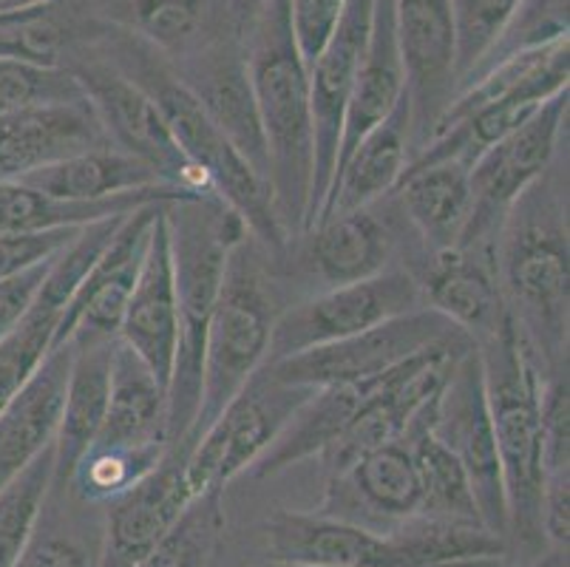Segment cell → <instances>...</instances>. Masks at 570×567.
I'll return each instance as SVG.
<instances>
[{
    "label": "cell",
    "instance_id": "6da1fadb",
    "mask_svg": "<svg viewBox=\"0 0 570 567\" xmlns=\"http://www.w3.org/2000/svg\"><path fill=\"white\" fill-rule=\"evenodd\" d=\"M502 301L542 374L568 369L570 244L562 156L520 196L494 244Z\"/></svg>",
    "mask_w": 570,
    "mask_h": 567
},
{
    "label": "cell",
    "instance_id": "7a4b0ae2",
    "mask_svg": "<svg viewBox=\"0 0 570 567\" xmlns=\"http://www.w3.org/2000/svg\"><path fill=\"white\" fill-rule=\"evenodd\" d=\"M95 49L157 102L183 154L205 174L216 199L242 218L253 242L264 253L282 256L289 236L278 222L269 182L262 179L245 156L233 148L230 139L216 128L174 66L151 46L114 26L102 31Z\"/></svg>",
    "mask_w": 570,
    "mask_h": 567
},
{
    "label": "cell",
    "instance_id": "3957f363",
    "mask_svg": "<svg viewBox=\"0 0 570 567\" xmlns=\"http://www.w3.org/2000/svg\"><path fill=\"white\" fill-rule=\"evenodd\" d=\"M247 77L269 156V190L287 236L307 233L313 194V91L289 29L287 0H267L247 35Z\"/></svg>",
    "mask_w": 570,
    "mask_h": 567
},
{
    "label": "cell",
    "instance_id": "277c9868",
    "mask_svg": "<svg viewBox=\"0 0 570 567\" xmlns=\"http://www.w3.org/2000/svg\"><path fill=\"white\" fill-rule=\"evenodd\" d=\"M179 304V346L168 387V446L188 440L202 398V355L230 253L250 233L219 199L194 196L165 207Z\"/></svg>",
    "mask_w": 570,
    "mask_h": 567
},
{
    "label": "cell",
    "instance_id": "5b68a950",
    "mask_svg": "<svg viewBox=\"0 0 570 567\" xmlns=\"http://www.w3.org/2000/svg\"><path fill=\"white\" fill-rule=\"evenodd\" d=\"M483 366L485 400L502 468L511 554L528 561L548 550L542 539V426H539V372L528 358L514 321H508L489 341L476 343Z\"/></svg>",
    "mask_w": 570,
    "mask_h": 567
},
{
    "label": "cell",
    "instance_id": "8992f818",
    "mask_svg": "<svg viewBox=\"0 0 570 567\" xmlns=\"http://www.w3.org/2000/svg\"><path fill=\"white\" fill-rule=\"evenodd\" d=\"M267 278L258 267L250 236L238 244L227 262L219 301L214 306L202 355V398L188 443L214 423L216 414L230 403L256 369L267 363L269 335L278 319Z\"/></svg>",
    "mask_w": 570,
    "mask_h": 567
},
{
    "label": "cell",
    "instance_id": "52a82bcc",
    "mask_svg": "<svg viewBox=\"0 0 570 567\" xmlns=\"http://www.w3.org/2000/svg\"><path fill=\"white\" fill-rule=\"evenodd\" d=\"M313 392L276 378L267 363L256 369L190 446L185 475L194 493L225 491L247 475Z\"/></svg>",
    "mask_w": 570,
    "mask_h": 567
},
{
    "label": "cell",
    "instance_id": "ba28073f",
    "mask_svg": "<svg viewBox=\"0 0 570 567\" xmlns=\"http://www.w3.org/2000/svg\"><path fill=\"white\" fill-rule=\"evenodd\" d=\"M69 71L77 77L86 100L100 117L111 148L148 165L165 185L176 187L183 194L216 199L205 174L190 163L174 139L157 102L131 77H126L114 62H108L95 49V43L77 57Z\"/></svg>",
    "mask_w": 570,
    "mask_h": 567
},
{
    "label": "cell",
    "instance_id": "9c48e42d",
    "mask_svg": "<svg viewBox=\"0 0 570 567\" xmlns=\"http://www.w3.org/2000/svg\"><path fill=\"white\" fill-rule=\"evenodd\" d=\"M568 134V88L537 108L514 134L491 145L471 165V218L463 250L494 256L500 227L528 187L546 174L559 156Z\"/></svg>",
    "mask_w": 570,
    "mask_h": 567
},
{
    "label": "cell",
    "instance_id": "30bf717a",
    "mask_svg": "<svg viewBox=\"0 0 570 567\" xmlns=\"http://www.w3.org/2000/svg\"><path fill=\"white\" fill-rule=\"evenodd\" d=\"M414 310H423V295L417 278L409 270L389 267L372 278L326 287L324 293L278 312L269 335L267 361H282L315 346L361 335Z\"/></svg>",
    "mask_w": 570,
    "mask_h": 567
},
{
    "label": "cell",
    "instance_id": "8fae6325",
    "mask_svg": "<svg viewBox=\"0 0 570 567\" xmlns=\"http://www.w3.org/2000/svg\"><path fill=\"white\" fill-rule=\"evenodd\" d=\"M469 341V335L452 326L432 310H414L401 319L377 324L361 335L315 346L282 361H267L269 372L295 387L324 389L370 383L406 363L420 352L440 343Z\"/></svg>",
    "mask_w": 570,
    "mask_h": 567
},
{
    "label": "cell",
    "instance_id": "7c38bea8",
    "mask_svg": "<svg viewBox=\"0 0 570 567\" xmlns=\"http://www.w3.org/2000/svg\"><path fill=\"white\" fill-rule=\"evenodd\" d=\"M426 426L440 443L458 457L469 475L485 528L508 539L505 488H502L500 454H497L494 429H491L483 366H480L476 346L465 350L454 361L443 389L429 405Z\"/></svg>",
    "mask_w": 570,
    "mask_h": 567
},
{
    "label": "cell",
    "instance_id": "4fadbf2b",
    "mask_svg": "<svg viewBox=\"0 0 570 567\" xmlns=\"http://www.w3.org/2000/svg\"><path fill=\"white\" fill-rule=\"evenodd\" d=\"M165 202H148L126 213L114 231L111 242L102 247L95 267L80 281L77 293L66 304L60 324L55 330L51 350L75 343V346H95V343L117 341L122 312L137 287L145 253L151 244L154 222Z\"/></svg>",
    "mask_w": 570,
    "mask_h": 567
},
{
    "label": "cell",
    "instance_id": "5bb4252c",
    "mask_svg": "<svg viewBox=\"0 0 570 567\" xmlns=\"http://www.w3.org/2000/svg\"><path fill=\"white\" fill-rule=\"evenodd\" d=\"M375 0H346L344 14L330 35L326 46L309 66V91H313V194H309L307 231L318 222L330 185H333L335 159H338L344 114L350 102L357 66L364 60L366 40L372 29Z\"/></svg>",
    "mask_w": 570,
    "mask_h": 567
},
{
    "label": "cell",
    "instance_id": "9a60e30c",
    "mask_svg": "<svg viewBox=\"0 0 570 567\" xmlns=\"http://www.w3.org/2000/svg\"><path fill=\"white\" fill-rule=\"evenodd\" d=\"M392 12L412 106V148L417 154L458 86L452 7L449 0H392Z\"/></svg>",
    "mask_w": 570,
    "mask_h": 567
},
{
    "label": "cell",
    "instance_id": "2e32d148",
    "mask_svg": "<svg viewBox=\"0 0 570 567\" xmlns=\"http://www.w3.org/2000/svg\"><path fill=\"white\" fill-rule=\"evenodd\" d=\"M267 559L324 567H423L395 528L375 530L326 514L278 511L264 525Z\"/></svg>",
    "mask_w": 570,
    "mask_h": 567
},
{
    "label": "cell",
    "instance_id": "e0dca14e",
    "mask_svg": "<svg viewBox=\"0 0 570 567\" xmlns=\"http://www.w3.org/2000/svg\"><path fill=\"white\" fill-rule=\"evenodd\" d=\"M190 443L168 446L159 466L131 491L108 502L97 567H134L196 497L188 475Z\"/></svg>",
    "mask_w": 570,
    "mask_h": 567
},
{
    "label": "cell",
    "instance_id": "ac0fdd59",
    "mask_svg": "<svg viewBox=\"0 0 570 567\" xmlns=\"http://www.w3.org/2000/svg\"><path fill=\"white\" fill-rule=\"evenodd\" d=\"M318 514L389 530L420 514V477L412 446L395 440L357 457L341 475L330 477Z\"/></svg>",
    "mask_w": 570,
    "mask_h": 567
},
{
    "label": "cell",
    "instance_id": "d6986e66",
    "mask_svg": "<svg viewBox=\"0 0 570 567\" xmlns=\"http://www.w3.org/2000/svg\"><path fill=\"white\" fill-rule=\"evenodd\" d=\"M185 86L194 91L205 114L230 139L233 148L245 156L250 168L269 182V156L262 117L253 97L247 62L242 51L225 38L207 46L190 60L174 66Z\"/></svg>",
    "mask_w": 570,
    "mask_h": 567
},
{
    "label": "cell",
    "instance_id": "ffe728a7",
    "mask_svg": "<svg viewBox=\"0 0 570 567\" xmlns=\"http://www.w3.org/2000/svg\"><path fill=\"white\" fill-rule=\"evenodd\" d=\"M165 207H168V202H165L157 222H154L151 244H148V253H145L137 287H134L126 312H122L117 341L126 343L128 350L151 369L154 378L168 392L176 346H179V304H176V281L174 262H170Z\"/></svg>",
    "mask_w": 570,
    "mask_h": 567
},
{
    "label": "cell",
    "instance_id": "44dd1931",
    "mask_svg": "<svg viewBox=\"0 0 570 567\" xmlns=\"http://www.w3.org/2000/svg\"><path fill=\"white\" fill-rule=\"evenodd\" d=\"M97 148L111 143L86 97L0 117V179H20Z\"/></svg>",
    "mask_w": 570,
    "mask_h": 567
},
{
    "label": "cell",
    "instance_id": "7402d4cb",
    "mask_svg": "<svg viewBox=\"0 0 570 567\" xmlns=\"http://www.w3.org/2000/svg\"><path fill=\"white\" fill-rule=\"evenodd\" d=\"M414 278L423 306L458 326L474 346L489 341L511 321L497 284L494 256L463 247L432 253L426 267Z\"/></svg>",
    "mask_w": 570,
    "mask_h": 567
},
{
    "label": "cell",
    "instance_id": "603a6c76",
    "mask_svg": "<svg viewBox=\"0 0 570 567\" xmlns=\"http://www.w3.org/2000/svg\"><path fill=\"white\" fill-rule=\"evenodd\" d=\"M412 156V106L406 94L395 111L381 119L335 170L318 222L389 199L406 174Z\"/></svg>",
    "mask_w": 570,
    "mask_h": 567
},
{
    "label": "cell",
    "instance_id": "cb8c5ba5",
    "mask_svg": "<svg viewBox=\"0 0 570 567\" xmlns=\"http://www.w3.org/2000/svg\"><path fill=\"white\" fill-rule=\"evenodd\" d=\"M71 358L75 343L51 350L0 412V491L55 443Z\"/></svg>",
    "mask_w": 570,
    "mask_h": 567
},
{
    "label": "cell",
    "instance_id": "d4e9b609",
    "mask_svg": "<svg viewBox=\"0 0 570 567\" xmlns=\"http://www.w3.org/2000/svg\"><path fill=\"white\" fill-rule=\"evenodd\" d=\"M106 20L82 0H46L0 12V57L46 69H71L102 38Z\"/></svg>",
    "mask_w": 570,
    "mask_h": 567
},
{
    "label": "cell",
    "instance_id": "484cf974",
    "mask_svg": "<svg viewBox=\"0 0 570 567\" xmlns=\"http://www.w3.org/2000/svg\"><path fill=\"white\" fill-rule=\"evenodd\" d=\"M392 196L429 256L460 247L471 218L469 165L460 159L409 165Z\"/></svg>",
    "mask_w": 570,
    "mask_h": 567
},
{
    "label": "cell",
    "instance_id": "4316f807",
    "mask_svg": "<svg viewBox=\"0 0 570 567\" xmlns=\"http://www.w3.org/2000/svg\"><path fill=\"white\" fill-rule=\"evenodd\" d=\"M403 97H406V69H403L401 46H397L392 0H375L364 60L357 66L350 102H346L335 170L381 119L395 111Z\"/></svg>",
    "mask_w": 570,
    "mask_h": 567
},
{
    "label": "cell",
    "instance_id": "83f0119b",
    "mask_svg": "<svg viewBox=\"0 0 570 567\" xmlns=\"http://www.w3.org/2000/svg\"><path fill=\"white\" fill-rule=\"evenodd\" d=\"M97 14L151 46L170 66L190 60L222 38L216 0H100Z\"/></svg>",
    "mask_w": 570,
    "mask_h": 567
},
{
    "label": "cell",
    "instance_id": "f1b7e54d",
    "mask_svg": "<svg viewBox=\"0 0 570 567\" xmlns=\"http://www.w3.org/2000/svg\"><path fill=\"white\" fill-rule=\"evenodd\" d=\"M395 253V233L386 218L375 213V205L344 216L324 218L307 231L304 262L326 287L352 284L389 270Z\"/></svg>",
    "mask_w": 570,
    "mask_h": 567
},
{
    "label": "cell",
    "instance_id": "f546056e",
    "mask_svg": "<svg viewBox=\"0 0 570 567\" xmlns=\"http://www.w3.org/2000/svg\"><path fill=\"white\" fill-rule=\"evenodd\" d=\"M114 343L117 341L75 346L55 434V486L51 488H66L80 457L91 449L100 434L108 409V387H111Z\"/></svg>",
    "mask_w": 570,
    "mask_h": 567
},
{
    "label": "cell",
    "instance_id": "4dcf8cb0",
    "mask_svg": "<svg viewBox=\"0 0 570 567\" xmlns=\"http://www.w3.org/2000/svg\"><path fill=\"white\" fill-rule=\"evenodd\" d=\"M95 443L168 446V392L126 343H114L106 420ZM91 443V446H95Z\"/></svg>",
    "mask_w": 570,
    "mask_h": 567
},
{
    "label": "cell",
    "instance_id": "1f68e13d",
    "mask_svg": "<svg viewBox=\"0 0 570 567\" xmlns=\"http://www.w3.org/2000/svg\"><path fill=\"white\" fill-rule=\"evenodd\" d=\"M383 378L370 383H352V387L315 389L247 475L264 480V477L282 475L309 457L324 454Z\"/></svg>",
    "mask_w": 570,
    "mask_h": 567
},
{
    "label": "cell",
    "instance_id": "d6a6232c",
    "mask_svg": "<svg viewBox=\"0 0 570 567\" xmlns=\"http://www.w3.org/2000/svg\"><path fill=\"white\" fill-rule=\"evenodd\" d=\"M176 199H194V196L183 194L176 187H154V190H139V194L114 196L108 202H60L18 179H0V236L71 231V227H86L102 222V218L131 213L134 207L148 205V202Z\"/></svg>",
    "mask_w": 570,
    "mask_h": 567
},
{
    "label": "cell",
    "instance_id": "836d02e7",
    "mask_svg": "<svg viewBox=\"0 0 570 567\" xmlns=\"http://www.w3.org/2000/svg\"><path fill=\"white\" fill-rule=\"evenodd\" d=\"M18 182L60 202H108L114 196L170 187L134 156L117 148H97L63 163L20 176Z\"/></svg>",
    "mask_w": 570,
    "mask_h": 567
},
{
    "label": "cell",
    "instance_id": "e575fe53",
    "mask_svg": "<svg viewBox=\"0 0 570 567\" xmlns=\"http://www.w3.org/2000/svg\"><path fill=\"white\" fill-rule=\"evenodd\" d=\"M432 405V403H429ZM414 418L409 426L406 440L412 446L414 466H417L420 477V517L443 519V522H460V525H485L480 506H476L474 488H471L469 475L458 462V457L440 443L438 437L429 431L426 412Z\"/></svg>",
    "mask_w": 570,
    "mask_h": 567
},
{
    "label": "cell",
    "instance_id": "d590c367",
    "mask_svg": "<svg viewBox=\"0 0 570 567\" xmlns=\"http://www.w3.org/2000/svg\"><path fill=\"white\" fill-rule=\"evenodd\" d=\"M168 446H100L95 443L71 471L66 488H71L86 506H108L139 480L151 475Z\"/></svg>",
    "mask_w": 570,
    "mask_h": 567
},
{
    "label": "cell",
    "instance_id": "8d00e7d4",
    "mask_svg": "<svg viewBox=\"0 0 570 567\" xmlns=\"http://www.w3.org/2000/svg\"><path fill=\"white\" fill-rule=\"evenodd\" d=\"M225 491H202L134 567H210L225 530Z\"/></svg>",
    "mask_w": 570,
    "mask_h": 567
},
{
    "label": "cell",
    "instance_id": "74e56055",
    "mask_svg": "<svg viewBox=\"0 0 570 567\" xmlns=\"http://www.w3.org/2000/svg\"><path fill=\"white\" fill-rule=\"evenodd\" d=\"M55 486V443L0 491V567L18 565Z\"/></svg>",
    "mask_w": 570,
    "mask_h": 567
},
{
    "label": "cell",
    "instance_id": "f35d334b",
    "mask_svg": "<svg viewBox=\"0 0 570 567\" xmlns=\"http://www.w3.org/2000/svg\"><path fill=\"white\" fill-rule=\"evenodd\" d=\"M63 310V301L51 299L49 293L40 290L35 304L26 312V319L14 326L12 335L0 341V412L51 352V341H55V330Z\"/></svg>",
    "mask_w": 570,
    "mask_h": 567
},
{
    "label": "cell",
    "instance_id": "ab89813d",
    "mask_svg": "<svg viewBox=\"0 0 570 567\" xmlns=\"http://www.w3.org/2000/svg\"><path fill=\"white\" fill-rule=\"evenodd\" d=\"M568 0H522L517 12L500 29L494 43L489 46V51L458 82V88L469 86L471 80H476L500 62L511 60V57L528 55V51H537L542 46L557 43V40H568Z\"/></svg>",
    "mask_w": 570,
    "mask_h": 567
},
{
    "label": "cell",
    "instance_id": "60d3db41",
    "mask_svg": "<svg viewBox=\"0 0 570 567\" xmlns=\"http://www.w3.org/2000/svg\"><path fill=\"white\" fill-rule=\"evenodd\" d=\"M80 82L69 69H46L35 62L0 57V117L51 102L82 100Z\"/></svg>",
    "mask_w": 570,
    "mask_h": 567
},
{
    "label": "cell",
    "instance_id": "b9f144b4",
    "mask_svg": "<svg viewBox=\"0 0 570 567\" xmlns=\"http://www.w3.org/2000/svg\"><path fill=\"white\" fill-rule=\"evenodd\" d=\"M522 0H449L454 23V57H458V82L489 51L508 18ZM458 88V86H454Z\"/></svg>",
    "mask_w": 570,
    "mask_h": 567
},
{
    "label": "cell",
    "instance_id": "7bdbcfd3",
    "mask_svg": "<svg viewBox=\"0 0 570 567\" xmlns=\"http://www.w3.org/2000/svg\"><path fill=\"white\" fill-rule=\"evenodd\" d=\"M539 426H542V471H570V398L568 369L539 378Z\"/></svg>",
    "mask_w": 570,
    "mask_h": 567
},
{
    "label": "cell",
    "instance_id": "ee69618b",
    "mask_svg": "<svg viewBox=\"0 0 570 567\" xmlns=\"http://www.w3.org/2000/svg\"><path fill=\"white\" fill-rule=\"evenodd\" d=\"M346 0H287L289 29H293L298 55L307 62V69L321 55L330 35L344 14Z\"/></svg>",
    "mask_w": 570,
    "mask_h": 567
},
{
    "label": "cell",
    "instance_id": "f6af8a7d",
    "mask_svg": "<svg viewBox=\"0 0 570 567\" xmlns=\"http://www.w3.org/2000/svg\"><path fill=\"white\" fill-rule=\"evenodd\" d=\"M14 567H97V556L88 554L86 545L69 537L66 530L57 525H43L40 519Z\"/></svg>",
    "mask_w": 570,
    "mask_h": 567
},
{
    "label": "cell",
    "instance_id": "bcb514c9",
    "mask_svg": "<svg viewBox=\"0 0 570 567\" xmlns=\"http://www.w3.org/2000/svg\"><path fill=\"white\" fill-rule=\"evenodd\" d=\"M77 231L80 227L26 233V236H0V281L12 278V275L35 267V264L51 262L77 236Z\"/></svg>",
    "mask_w": 570,
    "mask_h": 567
},
{
    "label": "cell",
    "instance_id": "7dc6e473",
    "mask_svg": "<svg viewBox=\"0 0 570 567\" xmlns=\"http://www.w3.org/2000/svg\"><path fill=\"white\" fill-rule=\"evenodd\" d=\"M55 258H51V262H55ZM51 262L35 264V267L12 275V278L0 281V341L12 335L14 326L26 319L29 306H32L35 299H38L40 284H43Z\"/></svg>",
    "mask_w": 570,
    "mask_h": 567
},
{
    "label": "cell",
    "instance_id": "c3c4849f",
    "mask_svg": "<svg viewBox=\"0 0 570 567\" xmlns=\"http://www.w3.org/2000/svg\"><path fill=\"white\" fill-rule=\"evenodd\" d=\"M542 539L548 548H568L570 539V471L546 475L542 482Z\"/></svg>",
    "mask_w": 570,
    "mask_h": 567
},
{
    "label": "cell",
    "instance_id": "681fc988",
    "mask_svg": "<svg viewBox=\"0 0 570 567\" xmlns=\"http://www.w3.org/2000/svg\"><path fill=\"white\" fill-rule=\"evenodd\" d=\"M225 3H227V18H230L236 38L245 40L247 35H250L253 23L258 20V14H262L267 0H225Z\"/></svg>",
    "mask_w": 570,
    "mask_h": 567
},
{
    "label": "cell",
    "instance_id": "f907efd6",
    "mask_svg": "<svg viewBox=\"0 0 570 567\" xmlns=\"http://www.w3.org/2000/svg\"><path fill=\"white\" fill-rule=\"evenodd\" d=\"M525 567H568V548H548L546 554L528 561Z\"/></svg>",
    "mask_w": 570,
    "mask_h": 567
},
{
    "label": "cell",
    "instance_id": "816d5d0a",
    "mask_svg": "<svg viewBox=\"0 0 570 567\" xmlns=\"http://www.w3.org/2000/svg\"><path fill=\"white\" fill-rule=\"evenodd\" d=\"M35 3H46V0H0V12H7V9H20V7H35Z\"/></svg>",
    "mask_w": 570,
    "mask_h": 567
},
{
    "label": "cell",
    "instance_id": "f5cc1de1",
    "mask_svg": "<svg viewBox=\"0 0 570 567\" xmlns=\"http://www.w3.org/2000/svg\"><path fill=\"white\" fill-rule=\"evenodd\" d=\"M253 567H324V565H298V561H273V559H267L264 565H253Z\"/></svg>",
    "mask_w": 570,
    "mask_h": 567
}]
</instances>
